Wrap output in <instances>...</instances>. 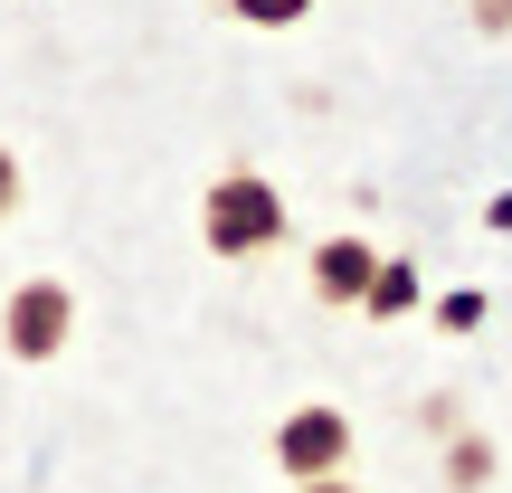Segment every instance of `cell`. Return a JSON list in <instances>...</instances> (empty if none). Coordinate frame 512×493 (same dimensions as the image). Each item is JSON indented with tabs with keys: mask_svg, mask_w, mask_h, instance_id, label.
Masks as SVG:
<instances>
[{
	"mask_svg": "<svg viewBox=\"0 0 512 493\" xmlns=\"http://www.w3.org/2000/svg\"><path fill=\"white\" fill-rule=\"evenodd\" d=\"M370 266H380V247H370V238H323V247H313V294H323V304H361V294H370Z\"/></svg>",
	"mask_w": 512,
	"mask_h": 493,
	"instance_id": "4",
	"label": "cell"
},
{
	"mask_svg": "<svg viewBox=\"0 0 512 493\" xmlns=\"http://www.w3.org/2000/svg\"><path fill=\"white\" fill-rule=\"evenodd\" d=\"M228 10H238L247 29H294V19H304L313 0H228Z\"/></svg>",
	"mask_w": 512,
	"mask_h": 493,
	"instance_id": "6",
	"label": "cell"
},
{
	"mask_svg": "<svg viewBox=\"0 0 512 493\" xmlns=\"http://www.w3.org/2000/svg\"><path fill=\"white\" fill-rule=\"evenodd\" d=\"M67 323H76L67 285H19L10 313H0V342H10V361H48V351L67 342Z\"/></svg>",
	"mask_w": 512,
	"mask_h": 493,
	"instance_id": "3",
	"label": "cell"
},
{
	"mask_svg": "<svg viewBox=\"0 0 512 493\" xmlns=\"http://www.w3.org/2000/svg\"><path fill=\"white\" fill-rule=\"evenodd\" d=\"M200 238L209 256H266L285 238V200H275V181H256V171H219L209 181V209H200Z\"/></svg>",
	"mask_w": 512,
	"mask_h": 493,
	"instance_id": "1",
	"label": "cell"
},
{
	"mask_svg": "<svg viewBox=\"0 0 512 493\" xmlns=\"http://www.w3.org/2000/svg\"><path fill=\"white\" fill-rule=\"evenodd\" d=\"M275 465H285L294 484L342 475V465H351V418H342V408H294V418L275 427Z\"/></svg>",
	"mask_w": 512,
	"mask_h": 493,
	"instance_id": "2",
	"label": "cell"
},
{
	"mask_svg": "<svg viewBox=\"0 0 512 493\" xmlns=\"http://www.w3.org/2000/svg\"><path fill=\"white\" fill-rule=\"evenodd\" d=\"M361 304H370V313H408V304H418V266H408V256H380Z\"/></svg>",
	"mask_w": 512,
	"mask_h": 493,
	"instance_id": "5",
	"label": "cell"
},
{
	"mask_svg": "<svg viewBox=\"0 0 512 493\" xmlns=\"http://www.w3.org/2000/svg\"><path fill=\"white\" fill-rule=\"evenodd\" d=\"M437 323H446V332H475V323H484V294H446Z\"/></svg>",
	"mask_w": 512,
	"mask_h": 493,
	"instance_id": "7",
	"label": "cell"
},
{
	"mask_svg": "<svg viewBox=\"0 0 512 493\" xmlns=\"http://www.w3.org/2000/svg\"><path fill=\"white\" fill-rule=\"evenodd\" d=\"M475 19L484 29H512V0H475Z\"/></svg>",
	"mask_w": 512,
	"mask_h": 493,
	"instance_id": "9",
	"label": "cell"
},
{
	"mask_svg": "<svg viewBox=\"0 0 512 493\" xmlns=\"http://www.w3.org/2000/svg\"><path fill=\"white\" fill-rule=\"evenodd\" d=\"M304 493H351V484H342V475H313V484H304Z\"/></svg>",
	"mask_w": 512,
	"mask_h": 493,
	"instance_id": "10",
	"label": "cell"
},
{
	"mask_svg": "<svg viewBox=\"0 0 512 493\" xmlns=\"http://www.w3.org/2000/svg\"><path fill=\"white\" fill-rule=\"evenodd\" d=\"M10 209H19V152L0 143V219H10Z\"/></svg>",
	"mask_w": 512,
	"mask_h": 493,
	"instance_id": "8",
	"label": "cell"
}]
</instances>
